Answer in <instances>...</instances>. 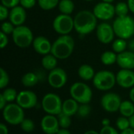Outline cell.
<instances>
[{
    "label": "cell",
    "mask_w": 134,
    "mask_h": 134,
    "mask_svg": "<svg viewBox=\"0 0 134 134\" xmlns=\"http://www.w3.org/2000/svg\"><path fill=\"white\" fill-rule=\"evenodd\" d=\"M74 27L75 31L81 35L91 33L97 27V18L93 12L82 10L74 18Z\"/></svg>",
    "instance_id": "6da1fadb"
},
{
    "label": "cell",
    "mask_w": 134,
    "mask_h": 134,
    "mask_svg": "<svg viewBox=\"0 0 134 134\" xmlns=\"http://www.w3.org/2000/svg\"><path fill=\"white\" fill-rule=\"evenodd\" d=\"M75 48V41L68 35H61L52 43L51 53L59 60L68 58Z\"/></svg>",
    "instance_id": "7a4b0ae2"
},
{
    "label": "cell",
    "mask_w": 134,
    "mask_h": 134,
    "mask_svg": "<svg viewBox=\"0 0 134 134\" xmlns=\"http://www.w3.org/2000/svg\"><path fill=\"white\" fill-rule=\"evenodd\" d=\"M115 35L123 39H129L134 35V19L130 16L117 17L113 23Z\"/></svg>",
    "instance_id": "3957f363"
},
{
    "label": "cell",
    "mask_w": 134,
    "mask_h": 134,
    "mask_svg": "<svg viewBox=\"0 0 134 134\" xmlns=\"http://www.w3.org/2000/svg\"><path fill=\"white\" fill-rule=\"evenodd\" d=\"M2 116L5 122L10 125H20L22 121L25 119L24 109L16 103H9L2 110Z\"/></svg>",
    "instance_id": "277c9868"
},
{
    "label": "cell",
    "mask_w": 134,
    "mask_h": 134,
    "mask_svg": "<svg viewBox=\"0 0 134 134\" xmlns=\"http://www.w3.org/2000/svg\"><path fill=\"white\" fill-rule=\"evenodd\" d=\"M70 95L71 98L80 104H89L93 97V91L87 84L82 82H77L71 85L70 88Z\"/></svg>",
    "instance_id": "5b68a950"
},
{
    "label": "cell",
    "mask_w": 134,
    "mask_h": 134,
    "mask_svg": "<svg viewBox=\"0 0 134 134\" xmlns=\"http://www.w3.org/2000/svg\"><path fill=\"white\" fill-rule=\"evenodd\" d=\"M93 86L101 91L111 90L116 83V75L110 71H100L96 73L93 79Z\"/></svg>",
    "instance_id": "8992f818"
},
{
    "label": "cell",
    "mask_w": 134,
    "mask_h": 134,
    "mask_svg": "<svg viewBox=\"0 0 134 134\" xmlns=\"http://www.w3.org/2000/svg\"><path fill=\"white\" fill-rule=\"evenodd\" d=\"M14 44L20 48H27L33 42L34 37L31 30L24 25L16 26L12 34Z\"/></svg>",
    "instance_id": "52a82bcc"
},
{
    "label": "cell",
    "mask_w": 134,
    "mask_h": 134,
    "mask_svg": "<svg viewBox=\"0 0 134 134\" xmlns=\"http://www.w3.org/2000/svg\"><path fill=\"white\" fill-rule=\"evenodd\" d=\"M63 102L60 97L53 93L46 94L42 100V108L48 115H58L62 111Z\"/></svg>",
    "instance_id": "ba28073f"
},
{
    "label": "cell",
    "mask_w": 134,
    "mask_h": 134,
    "mask_svg": "<svg viewBox=\"0 0 134 134\" xmlns=\"http://www.w3.org/2000/svg\"><path fill=\"white\" fill-rule=\"evenodd\" d=\"M53 27L57 33L61 35H68L75 28L74 18L70 15L61 13L55 17L53 22Z\"/></svg>",
    "instance_id": "9c48e42d"
},
{
    "label": "cell",
    "mask_w": 134,
    "mask_h": 134,
    "mask_svg": "<svg viewBox=\"0 0 134 134\" xmlns=\"http://www.w3.org/2000/svg\"><path fill=\"white\" fill-rule=\"evenodd\" d=\"M122 100L119 95L115 93H107L100 100V104L103 109L109 113H115L119 111Z\"/></svg>",
    "instance_id": "30bf717a"
},
{
    "label": "cell",
    "mask_w": 134,
    "mask_h": 134,
    "mask_svg": "<svg viewBox=\"0 0 134 134\" xmlns=\"http://www.w3.org/2000/svg\"><path fill=\"white\" fill-rule=\"evenodd\" d=\"M47 80L51 87L54 89H60L67 83L68 75L64 69L60 68H56L49 71Z\"/></svg>",
    "instance_id": "8fae6325"
},
{
    "label": "cell",
    "mask_w": 134,
    "mask_h": 134,
    "mask_svg": "<svg viewBox=\"0 0 134 134\" xmlns=\"http://www.w3.org/2000/svg\"><path fill=\"white\" fill-rule=\"evenodd\" d=\"M93 13L100 20H109L115 15V6L111 3L101 2L97 3L93 8Z\"/></svg>",
    "instance_id": "7c38bea8"
},
{
    "label": "cell",
    "mask_w": 134,
    "mask_h": 134,
    "mask_svg": "<svg viewBox=\"0 0 134 134\" xmlns=\"http://www.w3.org/2000/svg\"><path fill=\"white\" fill-rule=\"evenodd\" d=\"M16 103L23 109H31L36 106L38 97L37 95L31 90H22L18 93Z\"/></svg>",
    "instance_id": "4fadbf2b"
},
{
    "label": "cell",
    "mask_w": 134,
    "mask_h": 134,
    "mask_svg": "<svg viewBox=\"0 0 134 134\" xmlns=\"http://www.w3.org/2000/svg\"><path fill=\"white\" fill-rule=\"evenodd\" d=\"M115 35L113 26L108 23L104 22L97 27V37L101 43L108 44L112 42L115 38Z\"/></svg>",
    "instance_id": "5bb4252c"
},
{
    "label": "cell",
    "mask_w": 134,
    "mask_h": 134,
    "mask_svg": "<svg viewBox=\"0 0 134 134\" xmlns=\"http://www.w3.org/2000/svg\"><path fill=\"white\" fill-rule=\"evenodd\" d=\"M41 129L46 134H57L60 129L57 116L53 115H46L41 120Z\"/></svg>",
    "instance_id": "9a60e30c"
},
{
    "label": "cell",
    "mask_w": 134,
    "mask_h": 134,
    "mask_svg": "<svg viewBox=\"0 0 134 134\" xmlns=\"http://www.w3.org/2000/svg\"><path fill=\"white\" fill-rule=\"evenodd\" d=\"M116 83L125 89L134 86V71L130 69H121L116 75Z\"/></svg>",
    "instance_id": "2e32d148"
},
{
    "label": "cell",
    "mask_w": 134,
    "mask_h": 134,
    "mask_svg": "<svg viewBox=\"0 0 134 134\" xmlns=\"http://www.w3.org/2000/svg\"><path fill=\"white\" fill-rule=\"evenodd\" d=\"M33 48L36 53L41 55H47L51 53L52 43L44 36H37L34 38L32 42Z\"/></svg>",
    "instance_id": "e0dca14e"
},
{
    "label": "cell",
    "mask_w": 134,
    "mask_h": 134,
    "mask_svg": "<svg viewBox=\"0 0 134 134\" xmlns=\"http://www.w3.org/2000/svg\"><path fill=\"white\" fill-rule=\"evenodd\" d=\"M25 9H24L21 5H17L11 9V10L9 11V21L16 27L23 25L24 24L27 18Z\"/></svg>",
    "instance_id": "ac0fdd59"
},
{
    "label": "cell",
    "mask_w": 134,
    "mask_h": 134,
    "mask_svg": "<svg viewBox=\"0 0 134 134\" xmlns=\"http://www.w3.org/2000/svg\"><path fill=\"white\" fill-rule=\"evenodd\" d=\"M118 65L122 69H134V53L131 51H124L117 56Z\"/></svg>",
    "instance_id": "d6986e66"
},
{
    "label": "cell",
    "mask_w": 134,
    "mask_h": 134,
    "mask_svg": "<svg viewBox=\"0 0 134 134\" xmlns=\"http://www.w3.org/2000/svg\"><path fill=\"white\" fill-rule=\"evenodd\" d=\"M79 107V104L76 100H75L73 98H69V99L65 100L63 102L61 112L71 117L74 115L77 114Z\"/></svg>",
    "instance_id": "ffe728a7"
},
{
    "label": "cell",
    "mask_w": 134,
    "mask_h": 134,
    "mask_svg": "<svg viewBox=\"0 0 134 134\" xmlns=\"http://www.w3.org/2000/svg\"><path fill=\"white\" fill-rule=\"evenodd\" d=\"M78 75L80 79L84 81H90L93 79L96 73L92 66L89 64H82L78 70Z\"/></svg>",
    "instance_id": "44dd1931"
},
{
    "label": "cell",
    "mask_w": 134,
    "mask_h": 134,
    "mask_svg": "<svg viewBox=\"0 0 134 134\" xmlns=\"http://www.w3.org/2000/svg\"><path fill=\"white\" fill-rule=\"evenodd\" d=\"M39 80V77L34 72H27L24 74L21 78V83L24 86L32 87L35 86Z\"/></svg>",
    "instance_id": "7402d4cb"
},
{
    "label": "cell",
    "mask_w": 134,
    "mask_h": 134,
    "mask_svg": "<svg viewBox=\"0 0 134 134\" xmlns=\"http://www.w3.org/2000/svg\"><path fill=\"white\" fill-rule=\"evenodd\" d=\"M57 58L55 57L52 53H49L47 55H45L42 59V67L48 70V71H52L54 68H57Z\"/></svg>",
    "instance_id": "603a6c76"
},
{
    "label": "cell",
    "mask_w": 134,
    "mask_h": 134,
    "mask_svg": "<svg viewBox=\"0 0 134 134\" xmlns=\"http://www.w3.org/2000/svg\"><path fill=\"white\" fill-rule=\"evenodd\" d=\"M119 111L120 112L122 116L130 118L134 114V103L131 100L122 101Z\"/></svg>",
    "instance_id": "cb8c5ba5"
},
{
    "label": "cell",
    "mask_w": 134,
    "mask_h": 134,
    "mask_svg": "<svg viewBox=\"0 0 134 134\" xmlns=\"http://www.w3.org/2000/svg\"><path fill=\"white\" fill-rule=\"evenodd\" d=\"M58 8L62 14L70 15L74 11L75 4L72 0H60Z\"/></svg>",
    "instance_id": "d4e9b609"
},
{
    "label": "cell",
    "mask_w": 134,
    "mask_h": 134,
    "mask_svg": "<svg viewBox=\"0 0 134 134\" xmlns=\"http://www.w3.org/2000/svg\"><path fill=\"white\" fill-rule=\"evenodd\" d=\"M117 56L113 51H106L102 53L100 57V60L104 65H112L117 62Z\"/></svg>",
    "instance_id": "484cf974"
},
{
    "label": "cell",
    "mask_w": 134,
    "mask_h": 134,
    "mask_svg": "<svg viewBox=\"0 0 134 134\" xmlns=\"http://www.w3.org/2000/svg\"><path fill=\"white\" fill-rule=\"evenodd\" d=\"M128 47V43L126 42V39L123 38H117L113 42L112 44V49L115 53H121L124 51H126V49Z\"/></svg>",
    "instance_id": "4316f807"
},
{
    "label": "cell",
    "mask_w": 134,
    "mask_h": 134,
    "mask_svg": "<svg viewBox=\"0 0 134 134\" xmlns=\"http://www.w3.org/2000/svg\"><path fill=\"white\" fill-rule=\"evenodd\" d=\"M129 10H130L129 5L126 2H118L116 5H115V14L118 16V17H122V16H127Z\"/></svg>",
    "instance_id": "83f0119b"
},
{
    "label": "cell",
    "mask_w": 134,
    "mask_h": 134,
    "mask_svg": "<svg viewBox=\"0 0 134 134\" xmlns=\"http://www.w3.org/2000/svg\"><path fill=\"white\" fill-rule=\"evenodd\" d=\"M2 95L4 97V98L9 104V103H13L14 100L16 101L18 93L16 90L13 88H6L2 93Z\"/></svg>",
    "instance_id": "f1b7e54d"
},
{
    "label": "cell",
    "mask_w": 134,
    "mask_h": 134,
    "mask_svg": "<svg viewBox=\"0 0 134 134\" xmlns=\"http://www.w3.org/2000/svg\"><path fill=\"white\" fill-rule=\"evenodd\" d=\"M60 0H38V5L44 10H50L58 5Z\"/></svg>",
    "instance_id": "f546056e"
},
{
    "label": "cell",
    "mask_w": 134,
    "mask_h": 134,
    "mask_svg": "<svg viewBox=\"0 0 134 134\" xmlns=\"http://www.w3.org/2000/svg\"><path fill=\"white\" fill-rule=\"evenodd\" d=\"M57 116L58 119V122H59V125L60 128L63 129H68L71 125V117L64 114L63 112H60Z\"/></svg>",
    "instance_id": "4dcf8cb0"
},
{
    "label": "cell",
    "mask_w": 134,
    "mask_h": 134,
    "mask_svg": "<svg viewBox=\"0 0 134 134\" xmlns=\"http://www.w3.org/2000/svg\"><path fill=\"white\" fill-rule=\"evenodd\" d=\"M116 126H117V129L120 130L121 132L130 128L129 118H126L124 116L119 117L116 120Z\"/></svg>",
    "instance_id": "1f68e13d"
},
{
    "label": "cell",
    "mask_w": 134,
    "mask_h": 134,
    "mask_svg": "<svg viewBox=\"0 0 134 134\" xmlns=\"http://www.w3.org/2000/svg\"><path fill=\"white\" fill-rule=\"evenodd\" d=\"M20 126L21 130L26 133H31L35 130V123L30 119H24Z\"/></svg>",
    "instance_id": "d6a6232c"
},
{
    "label": "cell",
    "mask_w": 134,
    "mask_h": 134,
    "mask_svg": "<svg viewBox=\"0 0 134 134\" xmlns=\"http://www.w3.org/2000/svg\"><path fill=\"white\" fill-rule=\"evenodd\" d=\"M91 112V107L89 105V104H82L79 105L77 115L81 118H86L87 117Z\"/></svg>",
    "instance_id": "836d02e7"
},
{
    "label": "cell",
    "mask_w": 134,
    "mask_h": 134,
    "mask_svg": "<svg viewBox=\"0 0 134 134\" xmlns=\"http://www.w3.org/2000/svg\"><path fill=\"white\" fill-rule=\"evenodd\" d=\"M9 82V77L6 71H5L2 68H0V89H5Z\"/></svg>",
    "instance_id": "e575fe53"
},
{
    "label": "cell",
    "mask_w": 134,
    "mask_h": 134,
    "mask_svg": "<svg viewBox=\"0 0 134 134\" xmlns=\"http://www.w3.org/2000/svg\"><path fill=\"white\" fill-rule=\"evenodd\" d=\"M16 26L13 25L10 21H5L2 24V26H1V29L2 32H4L5 34L6 35H9V34H13L14 29H15Z\"/></svg>",
    "instance_id": "d590c367"
},
{
    "label": "cell",
    "mask_w": 134,
    "mask_h": 134,
    "mask_svg": "<svg viewBox=\"0 0 134 134\" xmlns=\"http://www.w3.org/2000/svg\"><path fill=\"white\" fill-rule=\"evenodd\" d=\"M20 0H1L2 5L7 7L8 9H13L20 4Z\"/></svg>",
    "instance_id": "8d00e7d4"
},
{
    "label": "cell",
    "mask_w": 134,
    "mask_h": 134,
    "mask_svg": "<svg viewBox=\"0 0 134 134\" xmlns=\"http://www.w3.org/2000/svg\"><path fill=\"white\" fill-rule=\"evenodd\" d=\"M100 134H119L118 130L111 126H103L100 131Z\"/></svg>",
    "instance_id": "74e56055"
},
{
    "label": "cell",
    "mask_w": 134,
    "mask_h": 134,
    "mask_svg": "<svg viewBox=\"0 0 134 134\" xmlns=\"http://www.w3.org/2000/svg\"><path fill=\"white\" fill-rule=\"evenodd\" d=\"M20 4L24 9H31L36 4V0H20Z\"/></svg>",
    "instance_id": "f35d334b"
},
{
    "label": "cell",
    "mask_w": 134,
    "mask_h": 134,
    "mask_svg": "<svg viewBox=\"0 0 134 134\" xmlns=\"http://www.w3.org/2000/svg\"><path fill=\"white\" fill-rule=\"evenodd\" d=\"M8 42H9V39H8L7 35L1 31L0 32V48L4 49L8 45Z\"/></svg>",
    "instance_id": "ab89813d"
},
{
    "label": "cell",
    "mask_w": 134,
    "mask_h": 134,
    "mask_svg": "<svg viewBox=\"0 0 134 134\" xmlns=\"http://www.w3.org/2000/svg\"><path fill=\"white\" fill-rule=\"evenodd\" d=\"M9 15V12L8 10V8L4 6L3 5H0V20H5Z\"/></svg>",
    "instance_id": "60d3db41"
},
{
    "label": "cell",
    "mask_w": 134,
    "mask_h": 134,
    "mask_svg": "<svg viewBox=\"0 0 134 134\" xmlns=\"http://www.w3.org/2000/svg\"><path fill=\"white\" fill-rule=\"evenodd\" d=\"M7 101L5 100V99L4 98V97L2 95V93L0 94V109L2 111L4 108H5V107L7 105Z\"/></svg>",
    "instance_id": "b9f144b4"
},
{
    "label": "cell",
    "mask_w": 134,
    "mask_h": 134,
    "mask_svg": "<svg viewBox=\"0 0 134 134\" xmlns=\"http://www.w3.org/2000/svg\"><path fill=\"white\" fill-rule=\"evenodd\" d=\"M9 130L5 124L1 123L0 124V134H8Z\"/></svg>",
    "instance_id": "7bdbcfd3"
},
{
    "label": "cell",
    "mask_w": 134,
    "mask_h": 134,
    "mask_svg": "<svg viewBox=\"0 0 134 134\" xmlns=\"http://www.w3.org/2000/svg\"><path fill=\"white\" fill-rule=\"evenodd\" d=\"M127 4H128V5H129L130 10L133 13H134V0H128Z\"/></svg>",
    "instance_id": "ee69618b"
},
{
    "label": "cell",
    "mask_w": 134,
    "mask_h": 134,
    "mask_svg": "<svg viewBox=\"0 0 134 134\" xmlns=\"http://www.w3.org/2000/svg\"><path fill=\"white\" fill-rule=\"evenodd\" d=\"M128 48H129V50L134 53V38L131 39L129 43H128Z\"/></svg>",
    "instance_id": "f6af8a7d"
},
{
    "label": "cell",
    "mask_w": 134,
    "mask_h": 134,
    "mask_svg": "<svg viewBox=\"0 0 134 134\" xmlns=\"http://www.w3.org/2000/svg\"><path fill=\"white\" fill-rule=\"evenodd\" d=\"M57 134H71V132L68 130V129H63V128H60L59 130V131L57 133Z\"/></svg>",
    "instance_id": "bcb514c9"
},
{
    "label": "cell",
    "mask_w": 134,
    "mask_h": 134,
    "mask_svg": "<svg viewBox=\"0 0 134 134\" xmlns=\"http://www.w3.org/2000/svg\"><path fill=\"white\" fill-rule=\"evenodd\" d=\"M129 96H130V100H131L133 103H134V86L131 88V90H130V94H129Z\"/></svg>",
    "instance_id": "7dc6e473"
},
{
    "label": "cell",
    "mask_w": 134,
    "mask_h": 134,
    "mask_svg": "<svg viewBox=\"0 0 134 134\" xmlns=\"http://www.w3.org/2000/svg\"><path fill=\"white\" fill-rule=\"evenodd\" d=\"M129 121H130V128L134 130V114L132 116H130L129 118Z\"/></svg>",
    "instance_id": "c3c4849f"
},
{
    "label": "cell",
    "mask_w": 134,
    "mask_h": 134,
    "mask_svg": "<svg viewBox=\"0 0 134 134\" xmlns=\"http://www.w3.org/2000/svg\"><path fill=\"white\" fill-rule=\"evenodd\" d=\"M120 134H134V130L131 129V128H129L124 131H122Z\"/></svg>",
    "instance_id": "681fc988"
},
{
    "label": "cell",
    "mask_w": 134,
    "mask_h": 134,
    "mask_svg": "<svg viewBox=\"0 0 134 134\" xmlns=\"http://www.w3.org/2000/svg\"><path fill=\"white\" fill-rule=\"evenodd\" d=\"M110 120L108 119H107V118H105V119H104L103 120H102V126H110Z\"/></svg>",
    "instance_id": "f907efd6"
},
{
    "label": "cell",
    "mask_w": 134,
    "mask_h": 134,
    "mask_svg": "<svg viewBox=\"0 0 134 134\" xmlns=\"http://www.w3.org/2000/svg\"><path fill=\"white\" fill-rule=\"evenodd\" d=\"M84 134H100V133L94 131V130H88L86 133H84Z\"/></svg>",
    "instance_id": "816d5d0a"
},
{
    "label": "cell",
    "mask_w": 134,
    "mask_h": 134,
    "mask_svg": "<svg viewBox=\"0 0 134 134\" xmlns=\"http://www.w3.org/2000/svg\"><path fill=\"white\" fill-rule=\"evenodd\" d=\"M115 0H102V2H108V3H111L113 2Z\"/></svg>",
    "instance_id": "f5cc1de1"
},
{
    "label": "cell",
    "mask_w": 134,
    "mask_h": 134,
    "mask_svg": "<svg viewBox=\"0 0 134 134\" xmlns=\"http://www.w3.org/2000/svg\"><path fill=\"white\" fill-rule=\"evenodd\" d=\"M85 1H87V2H91V1H93V0H85Z\"/></svg>",
    "instance_id": "db71d44e"
}]
</instances>
